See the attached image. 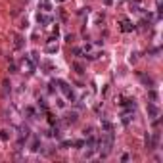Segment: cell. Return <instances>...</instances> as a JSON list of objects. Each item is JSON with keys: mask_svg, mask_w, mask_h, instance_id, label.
<instances>
[{"mask_svg": "<svg viewBox=\"0 0 163 163\" xmlns=\"http://www.w3.org/2000/svg\"><path fill=\"white\" fill-rule=\"evenodd\" d=\"M56 2H63V0H56Z\"/></svg>", "mask_w": 163, "mask_h": 163, "instance_id": "14", "label": "cell"}, {"mask_svg": "<svg viewBox=\"0 0 163 163\" xmlns=\"http://www.w3.org/2000/svg\"><path fill=\"white\" fill-rule=\"evenodd\" d=\"M36 19H39V23H42V25H50L52 23V15H46V14H39Z\"/></svg>", "mask_w": 163, "mask_h": 163, "instance_id": "5", "label": "cell"}, {"mask_svg": "<svg viewBox=\"0 0 163 163\" xmlns=\"http://www.w3.org/2000/svg\"><path fill=\"white\" fill-rule=\"evenodd\" d=\"M46 52H48V54H56V52H58V46H56V44H48Z\"/></svg>", "mask_w": 163, "mask_h": 163, "instance_id": "8", "label": "cell"}, {"mask_svg": "<svg viewBox=\"0 0 163 163\" xmlns=\"http://www.w3.org/2000/svg\"><path fill=\"white\" fill-rule=\"evenodd\" d=\"M65 121H67V123H75V121H77V113H71V115H67V119H65Z\"/></svg>", "mask_w": 163, "mask_h": 163, "instance_id": "9", "label": "cell"}, {"mask_svg": "<svg viewBox=\"0 0 163 163\" xmlns=\"http://www.w3.org/2000/svg\"><path fill=\"white\" fill-rule=\"evenodd\" d=\"M102 127H104L106 130H113V127H111V123H108V121H104V123H102Z\"/></svg>", "mask_w": 163, "mask_h": 163, "instance_id": "11", "label": "cell"}, {"mask_svg": "<svg viewBox=\"0 0 163 163\" xmlns=\"http://www.w3.org/2000/svg\"><path fill=\"white\" fill-rule=\"evenodd\" d=\"M39 8H42L44 12H50V10H52V6H50V0H40V2H39Z\"/></svg>", "mask_w": 163, "mask_h": 163, "instance_id": "7", "label": "cell"}, {"mask_svg": "<svg viewBox=\"0 0 163 163\" xmlns=\"http://www.w3.org/2000/svg\"><path fill=\"white\" fill-rule=\"evenodd\" d=\"M58 84H60V90H62L63 94L67 96V100H71V102H75V100H77V98H75V92H73V88L69 87L65 81H58Z\"/></svg>", "mask_w": 163, "mask_h": 163, "instance_id": "2", "label": "cell"}, {"mask_svg": "<svg viewBox=\"0 0 163 163\" xmlns=\"http://www.w3.org/2000/svg\"><path fill=\"white\" fill-rule=\"evenodd\" d=\"M148 96H150V100H154V102L157 100V92H156V90H150V92H148Z\"/></svg>", "mask_w": 163, "mask_h": 163, "instance_id": "10", "label": "cell"}, {"mask_svg": "<svg viewBox=\"0 0 163 163\" xmlns=\"http://www.w3.org/2000/svg\"><path fill=\"white\" fill-rule=\"evenodd\" d=\"M113 130H108V132L102 136V140H100V156L102 157H108L109 156V152H111V146H113Z\"/></svg>", "mask_w": 163, "mask_h": 163, "instance_id": "1", "label": "cell"}, {"mask_svg": "<svg viewBox=\"0 0 163 163\" xmlns=\"http://www.w3.org/2000/svg\"><path fill=\"white\" fill-rule=\"evenodd\" d=\"M148 115L150 117H157L159 115V108L156 104H148Z\"/></svg>", "mask_w": 163, "mask_h": 163, "instance_id": "6", "label": "cell"}, {"mask_svg": "<svg viewBox=\"0 0 163 163\" xmlns=\"http://www.w3.org/2000/svg\"><path fill=\"white\" fill-rule=\"evenodd\" d=\"M21 69H23V71H27V73H29V75H33V73H35V63H33V62H29V60H23V62H21Z\"/></svg>", "mask_w": 163, "mask_h": 163, "instance_id": "3", "label": "cell"}, {"mask_svg": "<svg viewBox=\"0 0 163 163\" xmlns=\"http://www.w3.org/2000/svg\"><path fill=\"white\" fill-rule=\"evenodd\" d=\"M132 29H134V25L129 21L127 17H123V19H121V31H123V33H130Z\"/></svg>", "mask_w": 163, "mask_h": 163, "instance_id": "4", "label": "cell"}, {"mask_svg": "<svg viewBox=\"0 0 163 163\" xmlns=\"http://www.w3.org/2000/svg\"><path fill=\"white\" fill-rule=\"evenodd\" d=\"M8 136H10V134H8V130H2V134H0V138H2V140H8Z\"/></svg>", "mask_w": 163, "mask_h": 163, "instance_id": "12", "label": "cell"}, {"mask_svg": "<svg viewBox=\"0 0 163 163\" xmlns=\"http://www.w3.org/2000/svg\"><path fill=\"white\" fill-rule=\"evenodd\" d=\"M73 67H75V69H77V73H84V71H83V67H81V65H79V63H73Z\"/></svg>", "mask_w": 163, "mask_h": 163, "instance_id": "13", "label": "cell"}]
</instances>
